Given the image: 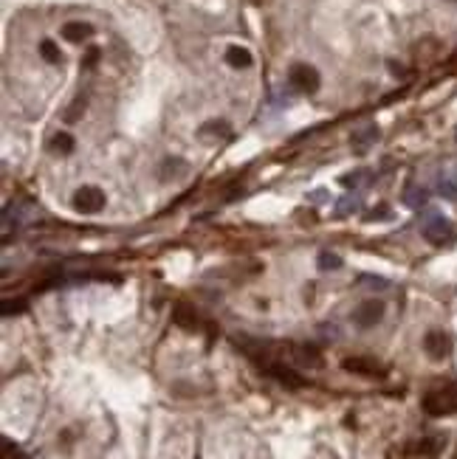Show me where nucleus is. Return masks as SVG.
Here are the masks:
<instances>
[{
    "mask_svg": "<svg viewBox=\"0 0 457 459\" xmlns=\"http://www.w3.org/2000/svg\"><path fill=\"white\" fill-rule=\"evenodd\" d=\"M423 412L429 417L457 414V386H443V389L429 392L423 397Z\"/></svg>",
    "mask_w": 457,
    "mask_h": 459,
    "instance_id": "nucleus-1",
    "label": "nucleus"
},
{
    "mask_svg": "<svg viewBox=\"0 0 457 459\" xmlns=\"http://www.w3.org/2000/svg\"><path fill=\"white\" fill-rule=\"evenodd\" d=\"M420 234L429 239L432 246H443V242H449L454 237V228H451V223L443 217L440 211H429L420 220Z\"/></svg>",
    "mask_w": 457,
    "mask_h": 459,
    "instance_id": "nucleus-2",
    "label": "nucleus"
},
{
    "mask_svg": "<svg viewBox=\"0 0 457 459\" xmlns=\"http://www.w3.org/2000/svg\"><path fill=\"white\" fill-rule=\"evenodd\" d=\"M288 82L299 90V94H316L319 90V85H322V79H319V71L314 68V65H308V63H296V65H291V71H288Z\"/></svg>",
    "mask_w": 457,
    "mask_h": 459,
    "instance_id": "nucleus-3",
    "label": "nucleus"
},
{
    "mask_svg": "<svg viewBox=\"0 0 457 459\" xmlns=\"http://www.w3.org/2000/svg\"><path fill=\"white\" fill-rule=\"evenodd\" d=\"M74 209L79 211V214H97V211H102L105 209V192L99 189V186H79L77 192H74Z\"/></svg>",
    "mask_w": 457,
    "mask_h": 459,
    "instance_id": "nucleus-4",
    "label": "nucleus"
},
{
    "mask_svg": "<svg viewBox=\"0 0 457 459\" xmlns=\"http://www.w3.org/2000/svg\"><path fill=\"white\" fill-rule=\"evenodd\" d=\"M384 301H378V299H367V301H361L358 308L353 310V324L356 327H361V330H370V327H376L381 319H384Z\"/></svg>",
    "mask_w": 457,
    "mask_h": 459,
    "instance_id": "nucleus-5",
    "label": "nucleus"
},
{
    "mask_svg": "<svg viewBox=\"0 0 457 459\" xmlns=\"http://www.w3.org/2000/svg\"><path fill=\"white\" fill-rule=\"evenodd\" d=\"M423 352L432 361H446L449 352H451V339L443 330H429L423 335Z\"/></svg>",
    "mask_w": 457,
    "mask_h": 459,
    "instance_id": "nucleus-6",
    "label": "nucleus"
},
{
    "mask_svg": "<svg viewBox=\"0 0 457 459\" xmlns=\"http://www.w3.org/2000/svg\"><path fill=\"white\" fill-rule=\"evenodd\" d=\"M342 370L353 372V375H361V378H381L384 375V366L376 358H345Z\"/></svg>",
    "mask_w": 457,
    "mask_h": 459,
    "instance_id": "nucleus-7",
    "label": "nucleus"
},
{
    "mask_svg": "<svg viewBox=\"0 0 457 459\" xmlns=\"http://www.w3.org/2000/svg\"><path fill=\"white\" fill-rule=\"evenodd\" d=\"M378 138H381V130H378L376 125H364V127L353 130V136H350V147L364 156V152H367Z\"/></svg>",
    "mask_w": 457,
    "mask_h": 459,
    "instance_id": "nucleus-8",
    "label": "nucleus"
},
{
    "mask_svg": "<svg viewBox=\"0 0 457 459\" xmlns=\"http://www.w3.org/2000/svg\"><path fill=\"white\" fill-rule=\"evenodd\" d=\"M265 372L271 375V378H277L283 386H288V389H302L305 386V378L299 375V372H294L291 366H283V363H265Z\"/></svg>",
    "mask_w": 457,
    "mask_h": 459,
    "instance_id": "nucleus-9",
    "label": "nucleus"
},
{
    "mask_svg": "<svg viewBox=\"0 0 457 459\" xmlns=\"http://www.w3.org/2000/svg\"><path fill=\"white\" fill-rule=\"evenodd\" d=\"M198 138L201 141H212V144L229 141L232 138V127L226 125V121H206V125L198 130Z\"/></svg>",
    "mask_w": 457,
    "mask_h": 459,
    "instance_id": "nucleus-10",
    "label": "nucleus"
},
{
    "mask_svg": "<svg viewBox=\"0 0 457 459\" xmlns=\"http://www.w3.org/2000/svg\"><path fill=\"white\" fill-rule=\"evenodd\" d=\"M291 350H294L291 355H294V361L299 366H311V370H319V366H322V352L316 347H311V344H294Z\"/></svg>",
    "mask_w": 457,
    "mask_h": 459,
    "instance_id": "nucleus-11",
    "label": "nucleus"
},
{
    "mask_svg": "<svg viewBox=\"0 0 457 459\" xmlns=\"http://www.w3.org/2000/svg\"><path fill=\"white\" fill-rule=\"evenodd\" d=\"M172 321L181 327V330H187V332H192V330H198V313H195V308H190V304H175V310H172Z\"/></svg>",
    "mask_w": 457,
    "mask_h": 459,
    "instance_id": "nucleus-12",
    "label": "nucleus"
},
{
    "mask_svg": "<svg viewBox=\"0 0 457 459\" xmlns=\"http://www.w3.org/2000/svg\"><path fill=\"white\" fill-rule=\"evenodd\" d=\"M161 175V180L164 183H170V180H181V178H184L187 172H190V164L184 161V158H167L164 164H161V169H159Z\"/></svg>",
    "mask_w": 457,
    "mask_h": 459,
    "instance_id": "nucleus-13",
    "label": "nucleus"
},
{
    "mask_svg": "<svg viewBox=\"0 0 457 459\" xmlns=\"http://www.w3.org/2000/svg\"><path fill=\"white\" fill-rule=\"evenodd\" d=\"M90 34H94V28H90L88 23H79V20H74V23H65L63 25V37L68 40V43H85Z\"/></svg>",
    "mask_w": 457,
    "mask_h": 459,
    "instance_id": "nucleus-14",
    "label": "nucleus"
},
{
    "mask_svg": "<svg viewBox=\"0 0 457 459\" xmlns=\"http://www.w3.org/2000/svg\"><path fill=\"white\" fill-rule=\"evenodd\" d=\"M226 63L232 68H252V51L249 48H243V45H229L226 48Z\"/></svg>",
    "mask_w": 457,
    "mask_h": 459,
    "instance_id": "nucleus-15",
    "label": "nucleus"
},
{
    "mask_svg": "<svg viewBox=\"0 0 457 459\" xmlns=\"http://www.w3.org/2000/svg\"><path fill=\"white\" fill-rule=\"evenodd\" d=\"M370 183H373V175H370L367 169H356V172H350V175L342 178V186H345V189H353V192L370 186Z\"/></svg>",
    "mask_w": 457,
    "mask_h": 459,
    "instance_id": "nucleus-16",
    "label": "nucleus"
},
{
    "mask_svg": "<svg viewBox=\"0 0 457 459\" xmlns=\"http://www.w3.org/2000/svg\"><path fill=\"white\" fill-rule=\"evenodd\" d=\"M423 203H426V189L418 186V183H407V186H404V206L420 209Z\"/></svg>",
    "mask_w": 457,
    "mask_h": 459,
    "instance_id": "nucleus-17",
    "label": "nucleus"
},
{
    "mask_svg": "<svg viewBox=\"0 0 457 459\" xmlns=\"http://www.w3.org/2000/svg\"><path fill=\"white\" fill-rule=\"evenodd\" d=\"M74 147H77V141L71 133H57L51 138V152H57V156H71Z\"/></svg>",
    "mask_w": 457,
    "mask_h": 459,
    "instance_id": "nucleus-18",
    "label": "nucleus"
},
{
    "mask_svg": "<svg viewBox=\"0 0 457 459\" xmlns=\"http://www.w3.org/2000/svg\"><path fill=\"white\" fill-rule=\"evenodd\" d=\"M361 195H345L339 203H336V217H347V214H356V211H361Z\"/></svg>",
    "mask_w": 457,
    "mask_h": 459,
    "instance_id": "nucleus-19",
    "label": "nucleus"
},
{
    "mask_svg": "<svg viewBox=\"0 0 457 459\" xmlns=\"http://www.w3.org/2000/svg\"><path fill=\"white\" fill-rule=\"evenodd\" d=\"M438 189L446 200H457V172H443L438 180Z\"/></svg>",
    "mask_w": 457,
    "mask_h": 459,
    "instance_id": "nucleus-20",
    "label": "nucleus"
},
{
    "mask_svg": "<svg viewBox=\"0 0 457 459\" xmlns=\"http://www.w3.org/2000/svg\"><path fill=\"white\" fill-rule=\"evenodd\" d=\"M40 54H43L45 63H51V65H57L59 59H63V54H59V48H57L54 40H43V43H40Z\"/></svg>",
    "mask_w": 457,
    "mask_h": 459,
    "instance_id": "nucleus-21",
    "label": "nucleus"
},
{
    "mask_svg": "<svg viewBox=\"0 0 457 459\" xmlns=\"http://www.w3.org/2000/svg\"><path fill=\"white\" fill-rule=\"evenodd\" d=\"M82 116H85V96H77L71 102V107L65 110V121H68V125H74V121H79Z\"/></svg>",
    "mask_w": 457,
    "mask_h": 459,
    "instance_id": "nucleus-22",
    "label": "nucleus"
},
{
    "mask_svg": "<svg viewBox=\"0 0 457 459\" xmlns=\"http://www.w3.org/2000/svg\"><path fill=\"white\" fill-rule=\"evenodd\" d=\"M342 268V259L330 251H322L319 254V270H339Z\"/></svg>",
    "mask_w": 457,
    "mask_h": 459,
    "instance_id": "nucleus-23",
    "label": "nucleus"
},
{
    "mask_svg": "<svg viewBox=\"0 0 457 459\" xmlns=\"http://www.w3.org/2000/svg\"><path fill=\"white\" fill-rule=\"evenodd\" d=\"M438 448H440V442H438V440H420L418 445H412V453H420V456H435V453H438Z\"/></svg>",
    "mask_w": 457,
    "mask_h": 459,
    "instance_id": "nucleus-24",
    "label": "nucleus"
},
{
    "mask_svg": "<svg viewBox=\"0 0 457 459\" xmlns=\"http://www.w3.org/2000/svg\"><path fill=\"white\" fill-rule=\"evenodd\" d=\"M23 310H26V301H23V299H17V301L6 299V301H3V316H12V313H23Z\"/></svg>",
    "mask_w": 457,
    "mask_h": 459,
    "instance_id": "nucleus-25",
    "label": "nucleus"
},
{
    "mask_svg": "<svg viewBox=\"0 0 457 459\" xmlns=\"http://www.w3.org/2000/svg\"><path fill=\"white\" fill-rule=\"evenodd\" d=\"M99 56H102L99 48H90V51L85 54V59H82V68H85V71H88V68H94V65L99 63Z\"/></svg>",
    "mask_w": 457,
    "mask_h": 459,
    "instance_id": "nucleus-26",
    "label": "nucleus"
},
{
    "mask_svg": "<svg viewBox=\"0 0 457 459\" xmlns=\"http://www.w3.org/2000/svg\"><path fill=\"white\" fill-rule=\"evenodd\" d=\"M3 459H20V448L12 440H3Z\"/></svg>",
    "mask_w": 457,
    "mask_h": 459,
    "instance_id": "nucleus-27",
    "label": "nucleus"
},
{
    "mask_svg": "<svg viewBox=\"0 0 457 459\" xmlns=\"http://www.w3.org/2000/svg\"><path fill=\"white\" fill-rule=\"evenodd\" d=\"M389 214H392V211H389L387 206H378V209L370 211V217H367V220H389Z\"/></svg>",
    "mask_w": 457,
    "mask_h": 459,
    "instance_id": "nucleus-28",
    "label": "nucleus"
},
{
    "mask_svg": "<svg viewBox=\"0 0 457 459\" xmlns=\"http://www.w3.org/2000/svg\"><path fill=\"white\" fill-rule=\"evenodd\" d=\"M361 282H370V288H387V279H381V277H361Z\"/></svg>",
    "mask_w": 457,
    "mask_h": 459,
    "instance_id": "nucleus-29",
    "label": "nucleus"
},
{
    "mask_svg": "<svg viewBox=\"0 0 457 459\" xmlns=\"http://www.w3.org/2000/svg\"><path fill=\"white\" fill-rule=\"evenodd\" d=\"M311 200H314V203H325V200H327V192H325V189H316V192L311 195Z\"/></svg>",
    "mask_w": 457,
    "mask_h": 459,
    "instance_id": "nucleus-30",
    "label": "nucleus"
},
{
    "mask_svg": "<svg viewBox=\"0 0 457 459\" xmlns=\"http://www.w3.org/2000/svg\"><path fill=\"white\" fill-rule=\"evenodd\" d=\"M451 459H457V451H454V456H451Z\"/></svg>",
    "mask_w": 457,
    "mask_h": 459,
    "instance_id": "nucleus-31",
    "label": "nucleus"
},
{
    "mask_svg": "<svg viewBox=\"0 0 457 459\" xmlns=\"http://www.w3.org/2000/svg\"><path fill=\"white\" fill-rule=\"evenodd\" d=\"M451 3H457V0H451Z\"/></svg>",
    "mask_w": 457,
    "mask_h": 459,
    "instance_id": "nucleus-32",
    "label": "nucleus"
}]
</instances>
